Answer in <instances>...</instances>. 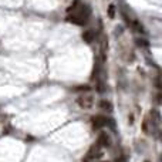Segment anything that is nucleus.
I'll return each mask as SVG.
<instances>
[{
  "label": "nucleus",
  "mask_w": 162,
  "mask_h": 162,
  "mask_svg": "<svg viewBox=\"0 0 162 162\" xmlns=\"http://www.w3.org/2000/svg\"><path fill=\"white\" fill-rule=\"evenodd\" d=\"M88 17H90V9H88L87 6L78 4L76 9L73 10V14H70V16L67 17V20L70 23H74V24L81 26V24H86Z\"/></svg>",
  "instance_id": "f257e3e1"
},
{
  "label": "nucleus",
  "mask_w": 162,
  "mask_h": 162,
  "mask_svg": "<svg viewBox=\"0 0 162 162\" xmlns=\"http://www.w3.org/2000/svg\"><path fill=\"white\" fill-rule=\"evenodd\" d=\"M107 124H108V119L105 118V117L97 115V117H94V118H93V127H94V128H97V130L102 128V127H105Z\"/></svg>",
  "instance_id": "f03ea898"
},
{
  "label": "nucleus",
  "mask_w": 162,
  "mask_h": 162,
  "mask_svg": "<svg viewBox=\"0 0 162 162\" xmlns=\"http://www.w3.org/2000/svg\"><path fill=\"white\" fill-rule=\"evenodd\" d=\"M94 104V100L93 97H81L78 100V105L83 108H91Z\"/></svg>",
  "instance_id": "7ed1b4c3"
},
{
  "label": "nucleus",
  "mask_w": 162,
  "mask_h": 162,
  "mask_svg": "<svg viewBox=\"0 0 162 162\" xmlns=\"http://www.w3.org/2000/svg\"><path fill=\"white\" fill-rule=\"evenodd\" d=\"M94 39H95V33L93 32V30H87V32L83 34V40H84L86 43L94 41Z\"/></svg>",
  "instance_id": "20e7f679"
},
{
  "label": "nucleus",
  "mask_w": 162,
  "mask_h": 162,
  "mask_svg": "<svg viewBox=\"0 0 162 162\" xmlns=\"http://www.w3.org/2000/svg\"><path fill=\"white\" fill-rule=\"evenodd\" d=\"M98 144H100L101 147H108V145H109V140H108L107 134H101V135H100V138H98Z\"/></svg>",
  "instance_id": "39448f33"
},
{
  "label": "nucleus",
  "mask_w": 162,
  "mask_h": 162,
  "mask_svg": "<svg viewBox=\"0 0 162 162\" xmlns=\"http://www.w3.org/2000/svg\"><path fill=\"white\" fill-rule=\"evenodd\" d=\"M101 108H102V109H107V111H111V109H112V105H111L109 102H107V101H101Z\"/></svg>",
  "instance_id": "423d86ee"
},
{
  "label": "nucleus",
  "mask_w": 162,
  "mask_h": 162,
  "mask_svg": "<svg viewBox=\"0 0 162 162\" xmlns=\"http://www.w3.org/2000/svg\"><path fill=\"white\" fill-rule=\"evenodd\" d=\"M108 16H109V17H111V19H112V17H114V16H115V7H114V6H112V4H111V6H109V7H108Z\"/></svg>",
  "instance_id": "0eeeda50"
},
{
  "label": "nucleus",
  "mask_w": 162,
  "mask_h": 162,
  "mask_svg": "<svg viewBox=\"0 0 162 162\" xmlns=\"http://www.w3.org/2000/svg\"><path fill=\"white\" fill-rule=\"evenodd\" d=\"M134 26H135L137 32H144V27H142V24H140L138 22H134Z\"/></svg>",
  "instance_id": "6e6552de"
},
{
  "label": "nucleus",
  "mask_w": 162,
  "mask_h": 162,
  "mask_svg": "<svg viewBox=\"0 0 162 162\" xmlns=\"http://www.w3.org/2000/svg\"><path fill=\"white\" fill-rule=\"evenodd\" d=\"M138 44H140V46H148V43H147L145 40H138Z\"/></svg>",
  "instance_id": "1a4fd4ad"
}]
</instances>
